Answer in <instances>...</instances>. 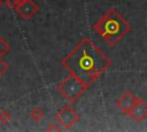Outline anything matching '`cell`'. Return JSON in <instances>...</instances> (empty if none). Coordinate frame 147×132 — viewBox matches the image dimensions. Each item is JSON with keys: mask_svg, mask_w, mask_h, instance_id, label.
Here are the masks:
<instances>
[{"mask_svg": "<svg viewBox=\"0 0 147 132\" xmlns=\"http://www.w3.org/2000/svg\"><path fill=\"white\" fill-rule=\"evenodd\" d=\"M63 67L86 87L109 67V59L90 39L82 40L62 61Z\"/></svg>", "mask_w": 147, "mask_h": 132, "instance_id": "obj_1", "label": "cell"}, {"mask_svg": "<svg viewBox=\"0 0 147 132\" xmlns=\"http://www.w3.org/2000/svg\"><path fill=\"white\" fill-rule=\"evenodd\" d=\"M98 33L110 45L115 44L129 30L127 23L119 16L116 9H110L94 25Z\"/></svg>", "mask_w": 147, "mask_h": 132, "instance_id": "obj_2", "label": "cell"}, {"mask_svg": "<svg viewBox=\"0 0 147 132\" xmlns=\"http://www.w3.org/2000/svg\"><path fill=\"white\" fill-rule=\"evenodd\" d=\"M86 88V86L75 76L70 75L67 79H64L59 86V91L64 95L65 99L72 101L77 99Z\"/></svg>", "mask_w": 147, "mask_h": 132, "instance_id": "obj_3", "label": "cell"}, {"mask_svg": "<svg viewBox=\"0 0 147 132\" xmlns=\"http://www.w3.org/2000/svg\"><path fill=\"white\" fill-rule=\"evenodd\" d=\"M146 114H147V107H146V104L145 103H142V102H140L139 101V103L138 104H134L133 106V110H132V116L133 117H136L137 119H138V116H140V117H145L146 116Z\"/></svg>", "mask_w": 147, "mask_h": 132, "instance_id": "obj_4", "label": "cell"}]
</instances>
